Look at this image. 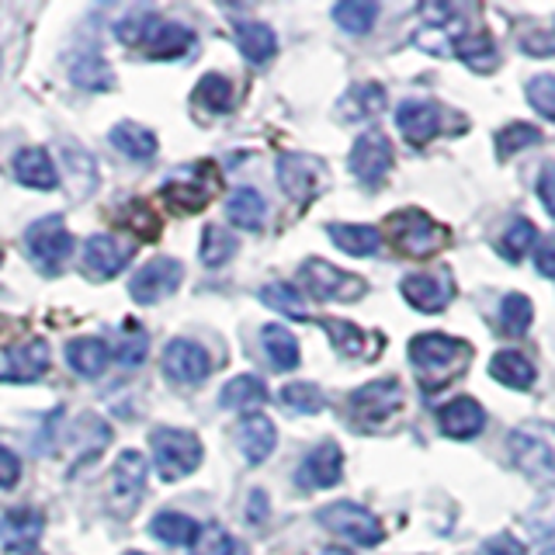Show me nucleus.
Instances as JSON below:
<instances>
[{
    "label": "nucleus",
    "instance_id": "20e7f679",
    "mask_svg": "<svg viewBox=\"0 0 555 555\" xmlns=\"http://www.w3.org/2000/svg\"><path fill=\"white\" fill-rule=\"evenodd\" d=\"M118 39L139 52H146L150 60H178L191 49L195 35L184 25H170L156 14H135L118 25Z\"/></svg>",
    "mask_w": 555,
    "mask_h": 555
},
{
    "label": "nucleus",
    "instance_id": "c85d7f7f",
    "mask_svg": "<svg viewBox=\"0 0 555 555\" xmlns=\"http://www.w3.org/2000/svg\"><path fill=\"white\" fill-rule=\"evenodd\" d=\"M330 240L337 243L344 254L351 257H372L382 247V233L375 225H358V222H330L326 225Z\"/></svg>",
    "mask_w": 555,
    "mask_h": 555
},
{
    "label": "nucleus",
    "instance_id": "79ce46f5",
    "mask_svg": "<svg viewBox=\"0 0 555 555\" xmlns=\"http://www.w3.org/2000/svg\"><path fill=\"white\" fill-rule=\"evenodd\" d=\"M146 351H150L146 330L139 326L135 320H126V323H121V334H118V344H115L118 364H126V369H135V364H143V361H146Z\"/></svg>",
    "mask_w": 555,
    "mask_h": 555
},
{
    "label": "nucleus",
    "instance_id": "e433bc0d",
    "mask_svg": "<svg viewBox=\"0 0 555 555\" xmlns=\"http://www.w3.org/2000/svg\"><path fill=\"white\" fill-rule=\"evenodd\" d=\"M69 77L83 91H108L112 87V69L101 60V52H77L69 63Z\"/></svg>",
    "mask_w": 555,
    "mask_h": 555
},
{
    "label": "nucleus",
    "instance_id": "2f4dec72",
    "mask_svg": "<svg viewBox=\"0 0 555 555\" xmlns=\"http://www.w3.org/2000/svg\"><path fill=\"white\" fill-rule=\"evenodd\" d=\"M455 52H459V60H465L476 69V74H490V69L500 66L496 42L490 31H462L455 39Z\"/></svg>",
    "mask_w": 555,
    "mask_h": 555
},
{
    "label": "nucleus",
    "instance_id": "a18cd8bd",
    "mask_svg": "<svg viewBox=\"0 0 555 555\" xmlns=\"http://www.w3.org/2000/svg\"><path fill=\"white\" fill-rule=\"evenodd\" d=\"M260 302L285 312V317H295V320H306V302L302 295L295 292V285H285V282H271L260 288Z\"/></svg>",
    "mask_w": 555,
    "mask_h": 555
},
{
    "label": "nucleus",
    "instance_id": "6ab92c4d",
    "mask_svg": "<svg viewBox=\"0 0 555 555\" xmlns=\"http://www.w3.org/2000/svg\"><path fill=\"white\" fill-rule=\"evenodd\" d=\"M438 427H441V434H448V438L468 441L486 427V410L473 396H455L438 410Z\"/></svg>",
    "mask_w": 555,
    "mask_h": 555
},
{
    "label": "nucleus",
    "instance_id": "09e8293b",
    "mask_svg": "<svg viewBox=\"0 0 555 555\" xmlns=\"http://www.w3.org/2000/svg\"><path fill=\"white\" fill-rule=\"evenodd\" d=\"M534 243H538V230L528 219H517L511 230L500 236V254L507 257V260H520L534 247Z\"/></svg>",
    "mask_w": 555,
    "mask_h": 555
},
{
    "label": "nucleus",
    "instance_id": "6e6552de",
    "mask_svg": "<svg viewBox=\"0 0 555 555\" xmlns=\"http://www.w3.org/2000/svg\"><path fill=\"white\" fill-rule=\"evenodd\" d=\"M317 520L326 528L340 534L344 542L351 545H361V548H372L382 542V525L372 511L358 507V503H347V500H337V503H326V507L317 514Z\"/></svg>",
    "mask_w": 555,
    "mask_h": 555
},
{
    "label": "nucleus",
    "instance_id": "9d476101",
    "mask_svg": "<svg viewBox=\"0 0 555 555\" xmlns=\"http://www.w3.org/2000/svg\"><path fill=\"white\" fill-rule=\"evenodd\" d=\"M181 278H184V264L178 257H153L146 268L135 271V278L129 282V295L139 306H156L181 288Z\"/></svg>",
    "mask_w": 555,
    "mask_h": 555
},
{
    "label": "nucleus",
    "instance_id": "a211bd4d",
    "mask_svg": "<svg viewBox=\"0 0 555 555\" xmlns=\"http://www.w3.org/2000/svg\"><path fill=\"white\" fill-rule=\"evenodd\" d=\"M344 479V451L337 441H323L299 465V482L306 490H330Z\"/></svg>",
    "mask_w": 555,
    "mask_h": 555
},
{
    "label": "nucleus",
    "instance_id": "49530a36",
    "mask_svg": "<svg viewBox=\"0 0 555 555\" xmlns=\"http://www.w3.org/2000/svg\"><path fill=\"white\" fill-rule=\"evenodd\" d=\"M191 548H195V555H247L236 538L225 528H219V525L198 528V538H195V545H191Z\"/></svg>",
    "mask_w": 555,
    "mask_h": 555
},
{
    "label": "nucleus",
    "instance_id": "58836bf2",
    "mask_svg": "<svg viewBox=\"0 0 555 555\" xmlns=\"http://www.w3.org/2000/svg\"><path fill=\"white\" fill-rule=\"evenodd\" d=\"M202 264L205 268H222L225 260H233L236 254V236L225 230L219 222H208L205 233H202Z\"/></svg>",
    "mask_w": 555,
    "mask_h": 555
},
{
    "label": "nucleus",
    "instance_id": "5701e85b",
    "mask_svg": "<svg viewBox=\"0 0 555 555\" xmlns=\"http://www.w3.org/2000/svg\"><path fill=\"white\" fill-rule=\"evenodd\" d=\"M42 538V514L39 511H11L0 517V542L14 552H31Z\"/></svg>",
    "mask_w": 555,
    "mask_h": 555
},
{
    "label": "nucleus",
    "instance_id": "f8f14e48",
    "mask_svg": "<svg viewBox=\"0 0 555 555\" xmlns=\"http://www.w3.org/2000/svg\"><path fill=\"white\" fill-rule=\"evenodd\" d=\"M347 164H351V173L364 188H378L382 181L389 178V170H392V146H389V139L382 135V132L358 135L354 146H351V156H347Z\"/></svg>",
    "mask_w": 555,
    "mask_h": 555
},
{
    "label": "nucleus",
    "instance_id": "a878e982",
    "mask_svg": "<svg viewBox=\"0 0 555 555\" xmlns=\"http://www.w3.org/2000/svg\"><path fill=\"white\" fill-rule=\"evenodd\" d=\"M386 87L382 83H372V80H364V83H354L351 91H347L340 98V118L344 121H364V118H375L382 108H386Z\"/></svg>",
    "mask_w": 555,
    "mask_h": 555
},
{
    "label": "nucleus",
    "instance_id": "c9c22d12",
    "mask_svg": "<svg viewBox=\"0 0 555 555\" xmlns=\"http://www.w3.org/2000/svg\"><path fill=\"white\" fill-rule=\"evenodd\" d=\"M260 344H264V351L278 372H292L295 364H299V340H295L282 323H268L260 330Z\"/></svg>",
    "mask_w": 555,
    "mask_h": 555
},
{
    "label": "nucleus",
    "instance_id": "c03bdc74",
    "mask_svg": "<svg viewBox=\"0 0 555 555\" xmlns=\"http://www.w3.org/2000/svg\"><path fill=\"white\" fill-rule=\"evenodd\" d=\"M538 139H542V129H538V126H528V121H511L507 129L496 132V156H500V160H507V156L534 146Z\"/></svg>",
    "mask_w": 555,
    "mask_h": 555
},
{
    "label": "nucleus",
    "instance_id": "bb28decb",
    "mask_svg": "<svg viewBox=\"0 0 555 555\" xmlns=\"http://www.w3.org/2000/svg\"><path fill=\"white\" fill-rule=\"evenodd\" d=\"M323 330H326L330 344L337 347V354H344V358H369L372 351H378V347H382V340H369V334H364L361 326H354L351 320L326 317Z\"/></svg>",
    "mask_w": 555,
    "mask_h": 555
},
{
    "label": "nucleus",
    "instance_id": "13d9d810",
    "mask_svg": "<svg viewBox=\"0 0 555 555\" xmlns=\"http://www.w3.org/2000/svg\"><path fill=\"white\" fill-rule=\"evenodd\" d=\"M126 555H143V552H126Z\"/></svg>",
    "mask_w": 555,
    "mask_h": 555
},
{
    "label": "nucleus",
    "instance_id": "0eeeda50",
    "mask_svg": "<svg viewBox=\"0 0 555 555\" xmlns=\"http://www.w3.org/2000/svg\"><path fill=\"white\" fill-rule=\"evenodd\" d=\"M25 243H28L35 268L46 274H56L69 260V254H74V233L66 230L60 216L35 219L25 230Z\"/></svg>",
    "mask_w": 555,
    "mask_h": 555
},
{
    "label": "nucleus",
    "instance_id": "cd10ccee",
    "mask_svg": "<svg viewBox=\"0 0 555 555\" xmlns=\"http://www.w3.org/2000/svg\"><path fill=\"white\" fill-rule=\"evenodd\" d=\"M225 216L236 230H260L268 219V202L257 188H236L225 198Z\"/></svg>",
    "mask_w": 555,
    "mask_h": 555
},
{
    "label": "nucleus",
    "instance_id": "ddd939ff",
    "mask_svg": "<svg viewBox=\"0 0 555 555\" xmlns=\"http://www.w3.org/2000/svg\"><path fill=\"white\" fill-rule=\"evenodd\" d=\"M323 181V164L317 156H306V153H282L278 156V184L292 198V202H312L320 191Z\"/></svg>",
    "mask_w": 555,
    "mask_h": 555
},
{
    "label": "nucleus",
    "instance_id": "39448f33",
    "mask_svg": "<svg viewBox=\"0 0 555 555\" xmlns=\"http://www.w3.org/2000/svg\"><path fill=\"white\" fill-rule=\"evenodd\" d=\"M406 406V389L396 378H378L347 396V413L358 427H382Z\"/></svg>",
    "mask_w": 555,
    "mask_h": 555
},
{
    "label": "nucleus",
    "instance_id": "a19ab883",
    "mask_svg": "<svg viewBox=\"0 0 555 555\" xmlns=\"http://www.w3.org/2000/svg\"><path fill=\"white\" fill-rule=\"evenodd\" d=\"M160 195L170 208H178V212H202L208 198H212L202 181H167Z\"/></svg>",
    "mask_w": 555,
    "mask_h": 555
},
{
    "label": "nucleus",
    "instance_id": "37998d69",
    "mask_svg": "<svg viewBox=\"0 0 555 555\" xmlns=\"http://www.w3.org/2000/svg\"><path fill=\"white\" fill-rule=\"evenodd\" d=\"M534 320V306L525 292H511L503 295V306H500V330L503 334H525V330L531 326Z\"/></svg>",
    "mask_w": 555,
    "mask_h": 555
},
{
    "label": "nucleus",
    "instance_id": "de8ad7c7",
    "mask_svg": "<svg viewBox=\"0 0 555 555\" xmlns=\"http://www.w3.org/2000/svg\"><path fill=\"white\" fill-rule=\"evenodd\" d=\"M282 403L295 413H320L323 410V389L312 382H288L282 389Z\"/></svg>",
    "mask_w": 555,
    "mask_h": 555
},
{
    "label": "nucleus",
    "instance_id": "4be33fe9",
    "mask_svg": "<svg viewBox=\"0 0 555 555\" xmlns=\"http://www.w3.org/2000/svg\"><path fill=\"white\" fill-rule=\"evenodd\" d=\"M49 344L39 337V340H25L22 347H14L8 354V369L0 372L4 382H35L49 372Z\"/></svg>",
    "mask_w": 555,
    "mask_h": 555
},
{
    "label": "nucleus",
    "instance_id": "4468645a",
    "mask_svg": "<svg viewBox=\"0 0 555 555\" xmlns=\"http://www.w3.org/2000/svg\"><path fill=\"white\" fill-rule=\"evenodd\" d=\"M146 455L139 451H121L115 468H112V496H115V507L121 514H132L135 503L143 500L146 490Z\"/></svg>",
    "mask_w": 555,
    "mask_h": 555
},
{
    "label": "nucleus",
    "instance_id": "393cba45",
    "mask_svg": "<svg viewBox=\"0 0 555 555\" xmlns=\"http://www.w3.org/2000/svg\"><path fill=\"white\" fill-rule=\"evenodd\" d=\"M63 178L74 191V198H87L98 188V164L94 156L77 143H63Z\"/></svg>",
    "mask_w": 555,
    "mask_h": 555
},
{
    "label": "nucleus",
    "instance_id": "b1692460",
    "mask_svg": "<svg viewBox=\"0 0 555 555\" xmlns=\"http://www.w3.org/2000/svg\"><path fill=\"white\" fill-rule=\"evenodd\" d=\"M66 364L80 378H101L112 364V351L101 337H77L66 344Z\"/></svg>",
    "mask_w": 555,
    "mask_h": 555
},
{
    "label": "nucleus",
    "instance_id": "f03ea898",
    "mask_svg": "<svg viewBox=\"0 0 555 555\" xmlns=\"http://www.w3.org/2000/svg\"><path fill=\"white\" fill-rule=\"evenodd\" d=\"M507 448L514 465L531 482L555 486V424L525 421L507 430Z\"/></svg>",
    "mask_w": 555,
    "mask_h": 555
},
{
    "label": "nucleus",
    "instance_id": "864d4df0",
    "mask_svg": "<svg viewBox=\"0 0 555 555\" xmlns=\"http://www.w3.org/2000/svg\"><path fill=\"white\" fill-rule=\"evenodd\" d=\"M534 268L542 271L545 278H555V236H548V240L538 243V250H534Z\"/></svg>",
    "mask_w": 555,
    "mask_h": 555
},
{
    "label": "nucleus",
    "instance_id": "c756f323",
    "mask_svg": "<svg viewBox=\"0 0 555 555\" xmlns=\"http://www.w3.org/2000/svg\"><path fill=\"white\" fill-rule=\"evenodd\" d=\"M490 378H496L507 389H531L534 386V364L520 351H496L490 358Z\"/></svg>",
    "mask_w": 555,
    "mask_h": 555
},
{
    "label": "nucleus",
    "instance_id": "9b49d317",
    "mask_svg": "<svg viewBox=\"0 0 555 555\" xmlns=\"http://www.w3.org/2000/svg\"><path fill=\"white\" fill-rule=\"evenodd\" d=\"M160 369L170 382H178V386H198V382H205L208 372H212V358H208L202 344L188 337H173L164 347Z\"/></svg>",
    "mask_w": 555,
    "mask_h": 555
},
{
    "label": "nucleus",
    "instance_id": "7ed1b4c3",
    "mask_svg": "<svg viewBox=\"0 0 555 555\" xmlns=\"http://www.w3.org/2000/svg\"><path fill=\"white\" fill-rule=\"evenodd\" d=\"M386 240L396 247V254L403 257H434L451 243L448 225H441L434 216H427L424 208H399L386 219Z\"/></svg>",
    "mask_w": 555,
    "mask_h": 555
},
{
    "label": "nucleus",
    "instance_id": "603ef678",
    "mask_svg": "<svg viewBox=\"0 0 555 555\" xmlns=\"http://www.w3.org/2000/svg\"><path fill=\"white\" fill-rule=\"evenodd\" d=\"M22 479V459L11 448H0V490H14Z\"/></svg>",
    "mask_w": 555,
    "mask_h": 555
},
{
    "label": "nucleus",
    "instance_id": "473e14b6",
    "mask_svg": "<svg viewBox=\"0 0 555 555\" xmlns=\"http://www.w3.org/2000/svg\"><path fill=\"white\" fill-rule=\"evenodd\" d=\"M112 146L118 153H126L129 160H153L156 135H153V129L139 126V121H121V126L112 129Z\"/></svg>",
    "mask_w": 555,
    "mask_h": 555
},
{
    "label": "nucleus",
    "instance_id": "72a5a7b5",
    "mask_svg": "<svg viewBox=\"0 0 555 555\" xmlns=\"http://www.w3.org/2000/svg\"><path fill=\"white\" fill-rule=\"evenodd\" d=\"M219 403L230 406V410H254L257 413V406L268 403V389L257 375H236L222 386Z\"/></svg>",
    "mask_w": 555,
    "mask_h": 555
},
{
    "label": "nucleus",
    "instance_id": "f257e3e1",
    "mask_svg": "<svg viewBox=\"0 0 555 555\" xmlns=\"http://www.w3.org/2000/svg\"><path fill=\"white\" fill-rule=\"evenodd\" d=\"M468 358H473V344L438 334V330H434V334H416L410 340L413 372L427 392H438L448 382H455L468 369Z\"/></svg>",
    "mask_w": 555,
    "mask_h": 555
},
{
    "label": "nucleus",
    "instance_id": "7c9ffc66",
    "mask_svg": "<svg viewBox=\"0 0 555 555\" xmlns=\"http://www.w3.org/2000/svg\"><path fill=\"white\" fill-rule=\"evenodd\" d=\"M198 520L195 517H188L181 511H160L153 517V538L156 542H164V545H173V548H181V545H195V538H198Z\"/></svg>",
    "mask_w": 555,
    "mask_h": 555
},
{
    "label": "nucleus",
    "instance_id": "8fccbe9b",
    "mask_svg": "<svg viewBox=\"0 0 555 555\" xmlns=\"http://www.w3.org/2000/svg\"><path fill=\"white\" fill-rule=\"evenodd\" d=\"M528 101L534 112H542L548 121H555V77L542 74L528 80Z\"/></svg>",
    "mask_w": 555,
    "mask_h": 555
},
{
    "label": "nucleus",
    "instance_id": "f704fd0d",
    "mask_svg": "<svg viewBox=\"0 0 555 555\" xmlns=\"http://www.w3.org/2000/svg\"><path fill=\"white\" fill-rule=\"evenodd\" d=\"M236 46L250 63H268L278 52V35L260 22H240L236 25Z\"/></svg>",
    "mask_w": 555,
    "mask_h": 555
},
{
    "label": "nucleus",
    "instance_id": "412c9836",
    "mask_svg": "<svg viewBox=\"0 0 555 555\" xmlns=\"http://www.w3.org/2000/svg\"><path fill=\"white\" fill-rule=\"evenodd\" d=\"M14 178L22 181L25 188L52 191L60 184V170H56L52 156L42 146H25L22 153L14 156Z\"/></svg>",
    "mask_w": 555,
    "mask_h": 555
},
{
    "label": "nucleus",
    "instance_id": "dca6fc26",
    "mask_svg": "<svg viewBox=\"0 0 555 555\" xmlns=\"http://www.w3.org/2000/svg\"><path fill=\"white\" fill-rule=\"evenodd\" d=\"M132 260V250L108 233H98L83 243V274L94 282H108Z\"/></svg>",
    "mask_w": 555,
    "mask_h": 555
},
{
    "label": "nucleus",
    "instance_id": "f3484780",
    "mask_svg": "<svg viewBox=\"0 0 555 555\" xmlns=\"http://www.w3.org/2000/svg\"><path fill=\"white\" fill-rule=\"evenodd\" d=\"M396 129L403 132V139L410 146H427L441 129V108L434 101H424V98L403 101L396 108Z\"/></svg>",
    "mask_w": 555,
    "mask_h": 555
},
{
    "label": "nucleus",
    "instance_id": "5fc2aeb1",
    "mask_svg": "<svg viewBox=\"0 0 555 555\" xmlns=\"http://www.w3.org/2000/svg\"><path fill=\"white\" fill-rule=\"evenodd\" d=\"M538 198L548 208V216H555V164H548L538 178Z\"/></svg>",
    "mask_w": 555,
    "mask_h": 555
},
{
    "label": "nucleus",
    "instance_id": "423d86ee",
    "mask_svg": "<svg viewBox=\"0 0 555 555\" xmlns=\"http://www.w3.org/2000/svg\"><path fill=\"white\" fill-rule=\"evenodd\" d=\"M153 462L164 479H184L202 465V441L191 430L181 427H160L153 430Z\"/></svg>",
    "mask_w": 555,
    "mask_h": 555
},
{
    "label": "nucleus",
    "instance_id": "3c124183",
    "mask_svg": "<svg viewBox=\"0 0 555 555\" xmlns=\"http://www.w3.org/2000/svg\"><path fill=\"white\" fill-rule=\"evenodd\" d=\"M479 555H528V548H525V542H517V534L500 531L490 538V542L479 545Z\"/></svg>",
    "mask_w": 555,
    "mask_h": 555
},
{
    "label": "nucleus",
    "instance_id": "1a4fd4ad",
    "mask_svg": "<svg viewBox=\"0 0 555 555\" xmlns=\"http://www.w3.org/2000/svg\"><path fill=\"white\" fill-rule=\"evenodd\" d=\"M299 278H302L306 292L312 295V299H320V302L361 299V295H364V282L358 274H347V271H340L337 264H330V260H323V257L302 260Z\"/></svg>",
    "mask_w": 555,
    "mask_h": 555
},
{
    "label": "nucleus",
    "instance_id": "4c0bfd02",
    "mask_svg": "<svg viewBox=\"0 0 555 555\" xmlns=\"http://www.w3.org/2000/svg\"><path fill=\"white\" fill-rule=\"evenodd\" d=\"M334 22L347 35H369L378 22V4L375 0H344L334 8Z\"/></svg>",
    "mask_w": 555,
    "mask_h": 555
},
{
    "label": "nucleus",
    "instance_id": "aec40b11",
    "mask_svg": "<svg viewBox=\"0 0 555 555\" xmlns=\"http://www.w3.org/2000/svg\"><path fill=\"white\" fill-rule=\"evenodd\" d=\"M236 444L243 451V459L250 465H260L271 459V451L278 444V430L271 424V416L264 413H247L243 421L236 424Z\"/></svg>",
    "mask_w": 555,
    "mask_h": 555
},
{
    "label": "nucleus",
    "instance_id": "ea45409f",
    "mask_svg": "<svg viewBox=\"0 0 555 555\" xmlns=\"http://www.w3.org/2000/svg\"><path fill=\"white\" fill-rule=\"evenodd\" d=\"M195 104H202L205 112L222 115L233 108V83L222 74H205L195 87Z\"/></svg>",
    "mask_w": 555,
    "mask_h": 555
},
{
    "label": "nucleus",
    "instance_id": "6e6d98bb",
    "mask_svg": "<svg viewBox=\"0 0 555 555\" xmlns=\"http://www.w3.org/2000/svg\"><path fill=\"white\" fill-rule=\"evenodd\" d=\"M247 517H250V520H264V517H268V493H264V490H254V493H250Z\"/></svg>",
    "mask_w": 555,
    "mask_h": 555
},
{
    "label": "nucleus",
    "instance_id": "4d7b16f0",
    "mask_svg": "<svg viewBox=\"0 0 555 555\" xmlns=\"http://www.w3.org/2000/svg\"><path fill=\"white\" fill-rule=\"evenodd\" d=\"M320 555H351V552H344V548H323Z\"/></svg>",
    "mask_w": 555,
    "mask_h": 555
},
{
    "label": "nucleus",
    "instance_id": "2eb2a0df",
    "mask_svg": "<svg viewBox=\"0 0 555 555\" xmlns=\"http://www.w3.org/2000/svg\"><path fill=\"white\" fill-rule=\"evenodd\" d=\"M399 292H403V299L413 309L441 312L451 299H455V282H451L448 271H438V274H406L403 282H399Z\"/></svg>",
    "mask_w": 555,
    "mask_h": 555
}]
</instances>
